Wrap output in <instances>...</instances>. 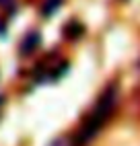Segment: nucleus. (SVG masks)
I'll use <instances>...</instances> for the list:
<instances>
[{
	"instance_id": "nucleus-1",
	"label": "nucleus",
	"mask_w": 140,
	"mask_h": 146,
	"mask_svg": "<svg viewBox=\"0 0 140 146\" xmlns=\"http://www.w3.org/2000/svg\"><path fill=\"white\" fill-rule=\"evenodd\" d=\"M115 97H117L115 86H109V89L101 95V99H99L97 107L93 109L91 117L87 119V123L83 125V130H81V136H78V142H81V144L89 142L99 130H101V125L105 123V119L111 115L113 107H115Z\"/></svg>"
},
{
	"instance_id": "nucleus-2",
	"label": "nucleus",
	"mask_w": 140,
	"mask_h": 146,
	"mask_svg": "<svg viewBox=\"0 0 140 146\" xmlns=\"http://www.w3.org/2000/svg\"><path fill=\"white\" fill-rule=\"evenodd\" d=\"M39 45V33H29L25 39H23V43H21V56H29L35 47Z\"/></svg>"
},
{
	"instance_id": "nucleus-3",
	"label": "nucleus",
	"mask_w": 140,
	"mask_h": 146,
	"mask_svg": "<svg viewBox=\"0 0 140 146\" xmlns=\"http://www.w3.org/2000/svg\"><path fill=\"white\" fill-rule=\"evenodd\" d=\"M64 35L68 37V39H74V37H81V35H83V25H81V23H76V21L68 23V25L64 27Z\"/></svg>"
},
{
	"instance_id": "nucleus-4",
	"label": "nucleus",
	"mask_w": 140,
	"mask_h": 146,
	"mask_svg": "<svg viewBox=\"0 0 140 146\" xmlns=\"http://www.w3.org/2000/svg\"><path fill=\"white\" fill-rule=\"evenodd\" d=\"M60 4H62V0H45V4L41 6V15H45V17H52Z\"/></svg>"
},
{
	"instance_id": "nucleus-5",
	"label": "nucleus",
	"mask_w": 140,
	"mask_h": 146,
	"mask_svg": "<svg viewBox=\"0 0 140 146\" xmlns=\"http://www.w3.org/2000/svg\"><path fill=\"white\" fill-rule=\"evenodd\" d=\"M4 2H8V0H0V4H4Z\"/></svg>"
},
{
	"instance_id": "nucleus-6",
	"label": "nucleus",
	"mask_w": 140,
	"mask_h": 146,
	"mask_svg": "<svg viewBox=\"0 0 140 146\" xmlns=\"http://www.w3.org/2000/svg\"><path fill=\"white\" fill-rule=\"evenodd\" d=\"M0 103H2V99H0Z\"/></svg>"
}]
</instances>
